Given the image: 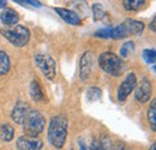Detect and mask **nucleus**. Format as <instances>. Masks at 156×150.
<instances>
[{
    "mask_svg": "<svg viewBox=\"0 0 156 150\" xmlns=\"http://www.w3.org/2000/svg\"><path fill=\"white\" fill-rule=\"evenodd\" d=\"M67 137V119L62 115H55L51 119L48 127V141L55 148H62Z\"/></svg>",
    "mask_w": 156,
    "mask_h": 150,
    "instance_id": "nucleus-1",
    "label": "nucleus"
},
{
    "mask_svg": "<svg viewBox=\"0 0 156 150\" xmlns=\"http://www.w3.org/2000/svg\"><path fill=\"white\" fill-rule=\"evenodd\" d=\"M22 125H23V131L25 134L37 137L44 130L46 119L43 114L39 111L29 109L22 121Z\"/></svg>",
    "mask_w": 156,
    "mask_h": 150,
    "instance_id": "nucleus-2",
    "label": "nucleus"
},
{
    "mask_svg": "<svg viewBox=\"0 0 156 150\" xmlns=\"http://www.w3.org/2000/svg\"><path fill=\"white\" fill-rule=\"evenodd\" d=\"M98 65L106 73L114 77H119L125 70V62L122 58L112 52H105L98 56Z\"/></svg>",
    "mask_w": 156,
    "mask_h": 150,
    "instance_id": "nucleus-3",
    "label": "nucleus"
},
{
    "mask_svg": "<svg viewBox=\"0 0 156 150\" xmlns=\"http://www.w3.org/2000/svg\"><path fill=\"white\" fill-rule=\"evenodd\" d=\"M6 27V25H5ZM0 33L4 38H6L15 47H24L30 38V31L28 28L20 25L18 23L15 25H10L4 28H0Z\"/></svg>",
    "mask_w": 156,
    "mask_h": 150,
    "instance_id": "nucleus-4",
    "label": "nucleus"
},
{
    "mask_svg": "<svg viewBox=\"0 0 156 150\" xmlns=\"http://www.w3.org/2000/svg\"><path fill=\"white\" fill-rule=\"evenodd\" d=\"M144 30V24L139 20L126 19L118 27L111 28V38H124L130 35L140 34Z\"/></svg>",
    "mask_w": 156,
    "mask_h": 150,
    "instance_id": "nucleus-5",
    "label": "nucleus"
},
{
    "mask_svg": "<svg viewBox=\"0 0 156 150\" xmlns=\"http://www.w3.org/2000/svg\"><path fill=\"white\" fill-rule=\"evenodd\" d=\"M35 64L40 69V71L48 79H54L55 77V60L47 53H40L36 54L35 58Z\"/></svg>",
    "mask_w": 156,
    "mask_h": 150,
    "instance_id": "nucleus-6",
    "label": "nucleus"
},
{
    "mask_svg": "<svg viewBox=\"0 0 156 150\" xmlns=\"http://www.w3.org/2000/svg\"><path fill=\"white\" fill-rule=\"evenodd\" d=\"M94 66V53L88 51L85 52L80 58V64H79V77L83 82H87L91 75Z\"/></svg>",
    "mask_w": 156,
    "mask_h": 150,
    "instance_id": "nucleus-7",
    "label": "nucleus"
},
{
    "mask_svg": "<svg viewBox=\"0 0 156 150\" xmlns=\"http://www.w3.org/2000/svg\"><path fill=\"white\" fill-rule=\"evenodd\" d=\"M137 85V78L135 73H129L126 76V78L124 79V82L120 84L119 89H118V100L120 102H124L127 96L131 94V91H133V89Z\"/></svg>",
    "mask_w": 156,
    "mask_h": 150,
    "instance_id": "nucleus-8",
    "label": "nucleus"
},
{
    "mask_svg": "<svg viewBox=\"0 0 156 150\" xmlns=\"http://www.w3.org/2000/svg\"><path fill=\"white\" fill-rule=\"evenodd\" d=\"M43 142L35 136H22L17 139V148L20 150H39L42 148Z\"/></svg>",
    "mask_w": 156,
    "mask_h": 150,
    "instance_id": "nucleus-9",
    "label": "nucleus"
},
{
    "mask_svg": "<svg viewBox=\"0 0 156 150\" xmlns=\"http://www.w3.org/2000/svg\"><path fill=\"white\" fill-rule=\"evenodd\" d=\"M153 94V89H151V83L148 78H143L140 84L137 87L136 91H135V97L136 101L139 103H145L147 101L150 100V96Z\"/></svg>",
    "mask_w": 156,
    "mask_h": 150,
    "instance_id": "nucleus-10",
    "label": "nucleus"
},
{
    "mask_svg": "<svg viewBox=\"0 0 156 150\" xmlns=\"http://www.w3.org/2000/svg\"><path fill=\"white\" fill-rule=\"evenodd\" d=\"M29 109H30V107H29V105H28L27 102H24V101H18V102L16 103V106L13 107L12 113H11L12 120H13L15 123H17V124H22V121H23L25 114L28 113Z\"/></svg>",
    "mask_w": 156,
    "mask_h": 150,
    "instance_id": "nucleus-11",
    "label": "nucleus"
},
{
    "mask_svg": "<svg viewBox=\"0 0 156 150\" xmlns=\"http://www.w3.org/2000/svg\"><path fill=\"white\" fill-rule=\"evenodd\" d=\"M55 12L60 16V18H62L67 24H71V25H79L82 23V19L78 16L75 11H71V10H67V9H55Z\"/></svg>",
    "mask_w": 156,
    "mask_h": 150,
    "instance_id": "nucleus-12",
    "label": "nucleus"
},
{
    "mask_svg": "<svg viewBox=\"0 0 156 150\" xmlns=\"http://www.w3.org/2000/svg\"><path fill=\"white\" fill-rule=\"evenodd\" d=\"M0 20L4 25L10 27V25H15L20 22V16L15 10L11 9H5L1 11L0 13Z\"/></svg>",
    "mask_w": 156,
    "mask_h": 150,
    "instance_id": "nucleus-13",
    "label": "nucleus"
},
{
    "mask_svg": "<svg viewBox=\"0 0 156 150\" xmlns=\"http://www.w3.org/2000/svg\"><path fill=\"white\" fill-rule=\"evenodd\" d=\"M29 93H30L31 98H33L35 102H41V101L43 100V93H42L41 85H40V83L36 79L31 80L30 87H29Z\"/></svg>",
    "mask_w": 156,
    "mask_h": 150,
    "instance_id": "nucleus-14",
    "label": "nucleus"
},
{
    "mask_svg": "<svg viewBox=\"0 0 156 150\" xmlns=\"http://www.w3.org/2000/svg\"><path fill=\"white\" fill-rule=\"evenodd\" d=\"M15 136V130L10 124H2L0 127V138L4 142H11Z\"/></svg>",
    "mask_w": 156,
    "mask_h": 150,
    "instance_id": "nucleus-15",
    "label": "nucleus"
},
{
    "mask_svg": "<svg viewBox=\"0 0 156 150\" xmlns=\"http://www.w3.org/2000/svg\"><path fill=\"white\" fill-rule=\"evenodd\" d=\"M10 58L9 55L4 52V51H0V76H4L6 73H9L10 71Z\"/></svg>",
    "mask_w": 156,
    "mask_h": 150,
    "instance_id": "nucleus-16",
    "label": "nucleus"
},
{
    "mask_svg": "<svg viewBox=\"0 0 156 150\" xmlns=\"http://www.w3.org/2000/svg\"><path fill=\"white\" fill-rule=\"evenodd\" d=\"M148 121L153 131H156V100H153L148 111Z\"/></svg>",
    "mask_w": 156,
    "mask_h": 150,
    "instance_id": "nucleus-17",
    "label": "nucleus"
},
{
    "mask_svg": "<svg viewBox=\"0 0 156 150\" xmlns=\"http://www.w3.org/2000/svg\"><path fill=\"white\" fill-rule=\"evenodd\" d=\"M145 4V0H124V9L127 11H137Z\"/></svg>",
    "mask_w": 156,
    "mask_h": 150,
    "instance_id": "nucleus-18",
    "label": "nucleus"
},
{
    "mask_svg": "<svg viewBox=\"0 0 156 150\" xmlns=\"http://www.w3.org/2000/svg\"><path fill=\"white\" fill-rule=\"evenodd\" d=\"M135 52V43L132 41L125 42L121 47H120V58L126 59Z\"/></svg>",
    "mask_w": 156,
    "mask_h": 150,
    "instance_id": "nucleus-19",
    "label": "nucleus"
},
{
    "mask_svg": "<svg viewBox=\"0 0 156 150\" xmlns=\"http://www.w3.org/2000/svg\"><path fill=\"white\" fill-rule=\"evenodd\" d=\"M101 96H102V91H101V89H98L96 87H91L87 91V98L89 101H98L101 98Z\"/></svg>",
    "mask_w": 156,
    "mask_h": 150,
    "instance_id": "nucleus-20",
    "label": "nucleus"
},
{
    "mask_svg": "<svg viewBox=\"0 0 156 150\" xmlns=\"http://www.w3.org/2000/svg\"><path fill=\"white\" fill-rule=\"evenodd\" d=\"M91 10H93V16H94V19L98 22V20H101V19H103L105 17V9H103V6L101 5V4H94L93 5V7H91Z\"/></svg>",
    "mask_w": 156,
    "mask_h": 150,
    "instance_id": "nucleus-21",
    "label": "nucleus"
},
{
    "mask_svg": "<svg viewBox=\"0 0 156 150\" xmlns=\"http://www.w3.org/2000/svg\"><path fill=\"white\" fill-rule=\"evenodd\" d=\"M143 59L147 64H151L154 65L156 61V53H155V49H144L143 51Z\"/></svg>",
    "mask_w": 156,
    "mask_h": 150,
    "instance_id": "nucleus-22",
    "label": "nucleus"
},
{
    "mask_svg": "<svg viewBox=\"0 0 156 150\" xmlns=\"http://www.w3.org/2000/svg\"><path fill=\"white\" fill-rule=\"evenodd\" d=\"M27 2H28V4H30V5H31V6H34V7H37V9L42 6L39 0H27Z\"/></svg>",
    "mask_w": 156,
    "mask_h": 150,
    "instance_id": "nucleus-23",
    "label": "nucleus"
},
{
    "mask_svg": "<svg viewBox=\"0 0 156 150\" xmlns=\"http://www.w3.org/2000/svg\"><path fill=\"white\" fill-rule=\"evenodd\" d=\"M15 2H17V4H20V6H24V7H28V2H27V0H13Z\"/></svg>",
    "mask_w": 156,
    "mask_h": 150,
    "instance_id": "nucleus-24",
    "label": "nucleus"
},
{
    "mask_svg": "<svg viewBox=\"0 0 156 150\" xmlns=\"http://www.w3.org/2000/svg\"><path fill=\"white\" fill-rule=\"evenodd\" d=\"M150 29H151V31H154L155 33L156 29H155V17L153 18V20H151V24H150Z\"/></svg>",
    "mask_w": 156,
    "mask_h": 150,
    "instance_id": "nucleus-25",
    "label": "nucleus"
},
{
    "mask_svg": "<svg viewBox=\"0 0 156 150\" xmlns=\"http://www.w3.org/2000/svg\"><path fill=\"white\" fill-rule=\"evenodd\" d=\"M7 5V1L6 0H0V9H5Z\"/></svg>",
    "mask_w": 156,
    "mask_h": 150,
    "instance_id": "nucleus-26",
    "label": "nucleus"
}]
</instances>
